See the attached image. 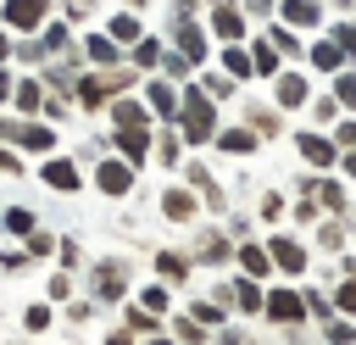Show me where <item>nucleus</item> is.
Listing matches in <instances>:
<instances>
[{
	"mask_svg": "<svg viewBox=\"0 0 356 345\" xmlns=\"http://www.w3.org/2000/svg\"><path fill=\"white\" fill-rule=\"evenodd\" d=\"M339 50H345V61H356V22H334V33H328Z\"/></svg>",
	"mask_w": 356,
	"mask_h": 345,
	"instance_id": "c03bdc74",
	"label": "nucleus"
},
{
	"mask_svg": "<svg viewBox=\"0 0 356 345\" xmlns=\"http://www.w3.org/2000/svg\"><path fill=\"white\" fill-rule=\"evenodd\" d=\"M134 172H139V167H128L122 156H106V161L95 167V189H100L106 200H122V195L134 189Z\"/></svg>",
	"mask_w": 356,
	"mask_h": 345,
	"instance_id": "20e7f679",
	"label": "nucleus"
},
{
	"mask_svg": "<svg viewBox=\"0 0 356 345\" xmlns=\"http://www.w3.org/2000/svg\"><path fill=\"white\" fill-rule=\"evenodd\" d=\"M267 45H273L278 56H306V45L295 39V28H289V22H267Z\"/></svg>",
	"mask_w": 356,
	"mask_h": 345,
	"instance_id": "c85d7f7f",
	"label": "nucleus"
},
{
	"mask_svg": "<svg viewBox=\"0 0 356 345\" xmlns=\"http://www.w3.org/2000/svg\"><path fill=\"white\" fill-rule=\"evenodd\" d=\"M6 28H22V33H33V28H44V17H50V0H6Z\"/></svg>",
	"mask_w": 356,
	"mask_h": 345,
	"instance_id": "f8f14e48",
	"label": "nucleus"
},
{
	"mask_svg": "<svg viewBox=\"0 0 356 345\" xmlns=\"http://www.w3.org/2000/svg\"><path fill=\"white\" fill-rule=\"evenodd\" d=\"M83 61H89V67H122V50H117L111 33H89V39H83Z\"/></svg>",
	"mask_w": 356,
	"mask_h": 345,
	"instance_id": "aec40b11",
	"label": "nucleus"
},
{
	"mask_svg": "<svg viewBox=\"0 0 356 345\" xmlns=\"http://www.w3.org/2000/svg\"><path fill=\"white\" fill-rule=\"evenodd\" d=\"M250 61H256V72H261V78H278V72H284V61H278V50L267 45V33L250 45Z\"/></svg>",
	"mask_w": 356,
	"mask_h": 345,
	"instance_id": "2f4dec72",
	"label": "nucleus"
},
{
	"mask_svg": "<svg viewBox=\"0 0 356 345\" xmlns=\"http://www.w3.org/2000/svg\"><path fill=\"white\" fill-rule=\"evenodd\" d=\"M200 89L211 100H234V78H222V72H200Z\"/></svg>",
	"mask_w": 356,
	"mask_h": 345,
	"instance_id": "ea45409f",
	"label": "nucleus"
},
{
	"mask_svg": "<svg viewBox=\"0 0 356 345\" xmlns=\"http://www.w3.org/2000/svg\"><path fill=\"white\" fill-rule=\"evenodd\" d=\"M273 323H284V328H295L300 317H306V295H295V289H267V306H261Z\"/></svg>",
	"mask_w": 356,
	"mask_h": 345,
	"instance_id": "9b49d317",
	"label": "nucleus"
},
{
	"mask_svg": "<svg viewBox=\"0 0 356 345\" xmlns=\"http://www.w3.org/2000/svg\"><path fill=\"white\" fill-rule=\"evenodd\" d=\"M312 100V83L300 78V72H278V111H295V106H306Z\"/></svg>",
	"mask_w": 356,
	"mask_h": 345,
	"instance_id": "4be33fe9",
	"label": "nucleus"
},
{
	"mask_svg": "<svg viewBox=\"0 0 356 345\" xmlns=\"http://www.w3.org/2000/svg\"><path fill=\"white\" fill-rule=\"evenodd\" d=\"M161 217H167V223H195V217H200V195H195L189 184L161 189Z\"/></svg>",
	"mask_w": 356,
	"mask_h": 345,
	"instance_id": "9d476101",
	"label": "nucleus"
},
{
	"mask_svg": "<svg viewBox=\"0 0 356 345\" xmlns=\"http://www.w3.org/2000/svg\"><path fill=\"white\" fill-rule=\"evenodd\" d=\"M111 150H117L128 167H145L156 145H150V128H117V134H111Z\"/></svg>",
	"mask_w": 356,
	"mask_h": 345,
	"instance_id": "1a4fd4ad",
	"label": "nucleus"
},
{
	"mask_svg": "<svg viewBox=\"0 0 356 345\" xmlns=\"http://www.w3.org/2000/svg\"><path fill=\"white\" fill-rule=\"evenodd\" d=\"M178 100H184V89H172V78H145V106H150V117L178 122Z\"/></svg>",
	"mask_w": 356,
	"mask_h": 345,
	"instance_id": "423d86ee",
	"label": "nucleus"
},
{
	"mask_svg": "<svg viewBox=\"0 0 356 345\" xmlns=\"http://www.w3.org/2000/svg\"><path fill=\"white\" fill-rule=\"evenodd\" d=\"M211 33H217L222 45H239V39H245V6H239V0H217V6H211Z\"/></svg>",
	"mask_w": 356,
	"mask_h": 345,
	"instance_id": "0eeeda50",
	"label": "nucleus"
},
{
	"mask_svg": "<svg viewBox=\"0 0 356 345\" xmlns=\"http://www.w3.org/2000/svg\"><path fill=\"white\" fill-rule=\"evenodd\" d=\"M122 328L145 339V334H161V317H156V312H145L139 300H128V306H122Z\"/></svg>",
	"mask_w": 356,
	"mask_h": 345,
	"instance_id": "393cba45",
	"label": "nucleus"
},
{
	"mask_svg": "<svg viewBox=\"0 0 356 345\" xmlns=\"http://www.w3.org/2000/svg\"><path fill=\"white\" fill-rule=\"evenodd\" d=\"M217 150H228V156H250L256 150V134L250 128H217V139H211Z\"/></svg>",
	"mask_w": 356,
	"mask_h": 345,
	"instance_id": "a878e982",
	"label": "nucleus"
},
{
	"mask_svg": "<svg viewBox=\"0 0 356 345\" xmlns=\"http://www.w3.org/2000/svg\"><path fill=\"white\" fill-rule=\"evenodd\" d=\"M172 50L189 61V67H200L211 50H206V28H195V17H184V22H172Z\"/></svg>",
	"mask_w": 356,
	"mask_h": 345,
	"instance_id": "6e6552de",
	"label": "nucleus"
},
{
	"mask_svg": "<svg viewBox=\"0 0 356 345\" xmlns=\"http://www.w3.org/2000/svg\"><path fill=\"white\" fill-rule=\"evenodd\" d=\"M56 245H61V239H56L50 228H33V234L22 239V250H28V262H44V256H56Z\"/></svg>",
	"mask_w": 356,
	"mask_h": 345,
	"instance_id": "f704fd0d",
	"label": "nucleus"
},
{
	"mask_svg": "<svg viewBox=\"0 0 356 345\" xmlns=\"http://www.w3.org/2000/svg\"><path fill=\"white\" fill-rule=\"evenodd\" d=\"M39 184L56 189V195H78L83 189V172L72 156H39Z\"/></svg>",
	"mask_w": 356,
	"mask_h": 345,
	"instance_id": "7ed1b4c3",
	"label": "nucleus"
},
{
	"mask_svg": "<svg viewBox=\"0 0 356 345\" xmlns=\"http://www.w3.org/2000/svg\"><path fill=\"white\" fill-rule=\"evenodd\" d=\"M11 56H17V45H11V39H6V33H0V67H6V61H11Z\"/></svg>",
	"mask_w": 356,
	"mask_h": 345,
	"instance_id": "052dcab7",
	"label": "nucleus"
},
{
	"mask_svg": "<svg viewBox=\"0 0 356 345\" xmlns=\"http://www.w3.org/2000/svg\"><path fill=\"white\" fill-rule=\"evenodd\" d=\"M189 317H195V323H206V328H222V306H217V300H195V306H189Z\"/></svg>",
	"mask_w": 356,
	"mask_h": 345,
	"instance_id": "37998d69",
	"label": "nucleus"
},
{
	"mask_svg": "<svg viewBox=\"0 0 356 345\" xmlns=\"http://www.w3.org/2000/svg\"><path fill=\"white\" fill-rule=\"evenodd\" d=\"M145 345H178L172 334H145Z\"/></svg>",
	"mask_w": 356,
	"mask_h": 345,
	"instance_id": "e2e57ef3",
	"label": "nucleus"
},
{
	"mask_svg": "<svg viewBox=\"0 0 356 345\" xmlns=\"http://www.w3.org/2000/svg\"><path fill=\"white\" fill-rule=\"evenodd\" d=\"M245 128H250L256 139H278V134H284V117H278V106H256V100H250V106H245Z\"/></svg>",
	"mask_w": 356,
	"mask_h": 345,
	"instance_id": "a211bd4d",
	"label": "nucleus"
},
{
	"mask_svg": "<svg viewBox=\"0 0 356 345\" xmlns=\"http://www.w3.org/2000/svg\"><path fill=\"white\" fill-rule=\"evenodd\" d=\"M239 6H245L250 17H273V11H278V0H239Z\"/></svg>",
	"mask_w": 356,
	"mask_h": 345,
	"instance_id": "5fc2aeb1",
	"label": "nucleus"
},
{
	"mask_svg": "<svg viewBox=\"0 0 356 345\" xmlns=\"http://www.w3.org/2000/svg\"><path fill=\"white\" fill-rule=\"evenodd\" d=\"M156 161H161V167H178V161H184V134H178V128L156 139Z\"/></svg>",
	"mask_w": 356,
	"mask_h": 345,
	"instance_id": "c9c22d12",
	"label": "nucleus"
},
{
	"mask_svg": "<svg viewBox=\"0 0 356 345\" xmlns=\"http://www.w3.org/2000/svg\"><path fill=\"white\" fill-rule=\"evenodd\" d=\"M323 6H356V0H323Z\"/></svg>",
	"mask_w": 356,
	"mask_h": 345,
	"instance_id": "69168bd1",
	"label": "nucleus"
},
{
	"mask_svg": "<svg viewBox=\"0 0 356 345\" xmlns=\"http://www.w3.org/2000/svg\"><path fill=\"white\" fill-rule=\"evenodd\" d=\"M306 61H312L317 72H345V50H339L334 39H312V45H306Z\"/></svg>",
	"mask_w": 356,
	"mask_h": 345,
	"instance_id": "412c9836",
	"label": "nucleus"
},
{
	"mask_svg": "<svg viewBox=\"0 0 356 345\" xmlns=\"http://www.w3.org/2000/svg\"><path fill=\"white\" fill-rule=\"evenodd\" d=\"M206 6H217V0H206Z\"/></svg>",
	"mask_w": 356,
	"mask_h": 345,
	"instance_id": "774afa93",
	"label": "nucleus"
},
{
	"mask_svg": "<svg viewBox=\"0 0 356 345\" xmlns=\"http://www.w3.org/2000/svg\"><path fill=\"white\" fill-rule=\"evenodd\" d=\"M17 150H22V156H56V122H44V117H22V128H17Z\"/></svg>",
	"mask_w": 356,
	"mask_h": 345,
	"instance_id": "39448f33",
	"label": "nucleus"
},
{
	"mask_svg": "<svg viewBox=\"0 0 356 345\" xmlns=\"http://www.w3.org/2000/svg\"><path fill=\"white\" fill-rule=\"evenodd\" d=\"M172 128L184 134V145H211V139H217V100H211L200 83H189L184 100H178V122H172Z\"/></svg>",
	"mask_w": 356,
	"mask_h": 345,
	"instance_id": "f257e3e1",
	"label": "nucleus"
},
{
	"mask_svg": "<svg viewBox=\"0 0 356 345\" xmlns=\"http://www.w3.org/2000/svg\"><path fill=\"white\" fill-rule=\"evenodd\" d=\"M33 228H39L33 206H6V211H0V234H11V239H28Z\"/></svg>",
	"mask_w": 356,
	"mask_h": 345,
	"instance_id": "b1692460",
	"label": "nucleus"
},
{
	"mask_svg": "<svg viewBox=\"0 0 356 345\" xmlns=\"http://www.w3.org/2000/svg\"><path fill=\"white\" fill-rule=\"evenodd\" d=\"M278 22L289 28H323V0H278Z\"/></svg>",
	"mask_w": 356,
	"mask_h": 345,
	"instance_id": "2eb2a0df",
	"label": "nucleus"
},
{
	"mask_svg": "<svg viewBox=\"0 0 356 345\" xmlns=\"http://www.w3.org/2000/svg\"><path fill=\"white\" fill-rule=\"evenodd\" d=\"M267 256L278 273H306V250L289 239V234H267Z\"/></svg>",
	"mask_w": 356,
	"mask_h": 345,
	"instance_id": "4468645a",
	"label": "nucleus"
},
{
	"mask_svg": "<svg viewBox=\"0 0 356 345\" xmlns=\"http://www.w3.org/2000/svg\"><path fill=\"white\" fill-rule=\"evenodd\" d=\"M189 267H195L189 250H156V273H161V284H184Z\"/></svg>",
	"mask_w": 356,
	"mask_h": 345,
	"instance_id": "5701e85b",
	"label": "nucleus"
},
{
	"mask_svg": "<svg viewBox=\"0 0 356 345\" xmlns=\"http://www.w3.org/2000/svg\"><path fill=\"white\" fill-rule=\"evenodd\" d=\"M239 267H245V278H267L273 273V256H267V245H239Z\"/></svg>",
	"mask_w": 356,
	"mask_h": 345,
	"instance_id": "bb28decb",
	"label": "nucleus"
},
{
	"mask_svg": "<svg viewBox=\"0 0 356 345\" xmlns=\"http://www.w3.org/2000/svg\"><path fill=\"white\" fill-rule=\"evenodd\" d=\"M278 211H284V195H273V189H267V195H261V217H267V223H273V217H278Z\"/></svg>",
	"mask_w": 356,
	"mask_h": 345,
	"instance_id": "603ef678",
	"label": "nucleus"
},
{
	"mask_svg": "<svg viewBox=\"0 0 356 345\" xmlns=\"http://www.w3.org/2000/svg\"><path fill=\"white\" fill-rule=\"evenodd\" d=\"M161 72H167V78H189V61H184L178 50H167V56H161Z\"/></svg>",
	"mask_w": 356,
	"mask_h": 345,
	"instance_id": "3c124183",
	"label": "nucleus"
},
{
	"mask_svg": "<svg viewBox=\"0 0 356 345\" xmlns=\"http://www.w3.org/2000/svg\"><path fill=\"white\" fill-rule=\"evenodd\" d=\"M234 306H239L245 317H256V312L267 306V295L256 289V278H234Z\"/></svg>",
	"mask_w": 356,
	"mask_h": 345,
	"instance_id": "c756f323",
	"label": "nucleus"
},
{
	"mask_svg": "<svg viewBox=\"0 0 356 345\" xmlns=\"http://www.w3.org/2000/svg\"><path fill=\"white\" fill-rule=\"evenodd\" d=\"M89 289H95L100 306H106V300H128V262H122V256H100V262L89 267Z\"/></svg>",
	"mask_w": 356,
	"mask_h": 345,
	"instance_id": "f03ea898",
	"label": "nucleus"
},
{
	"mask_svg": "<svg viewBox=\"0 0 356 345\" xmlns=\"http://www.w3.org/2000/svg\"><path fill=\"white\" fill-rule=\"evenodd\" d=\"M339 312L356 317V262H345V284H339Z\"/></svg>",
	"mask_w": 356,
	"mask_h": 345,
	"instance_id": "79ce46f5",
	"label": "nucleus"
},
{
	"mask_svg": "<svg viewBox=\"0 0 356 345\" xmlns=\"http://www.w3.org/2000/svg\"><path fill=\"white\" fill-rule=\"evenodd\" d=\"M222 67H228V78H234V83L256 72V61H250V50H245V45H228V50H222Z\"/></svg>",
	"mask_w": 356,
	"mask_h": 345,
	"instance_id": "72a5a7b5",
	"label": "nucleus"
},
{
	"mask_svg": "<svg viewBox=\"0 0 356 345\" xmlns=\"http://www.w3.org/2000/svg\"><path fill=\"white\" fill-rule=\"evenodd\" d=\"M317 200H323V206H345V189H339V178H317Z\"/></svg>",
	"mask_w": 356,
	"mask_h": 345,
	"instance_id": "de8ad7c7",
	"label": "nucleus"
},
{
	"mask_svg": "<svg viewBox=\"0 0 356 345\" xmlns=\"http://www.w3.org/2000/svg\"><path fill=\"white\" fill-rule=\"evenodd\" d=\"M189 256H195V262H206V267H222V262L234 256V245H228V239H222L217 228H200V234H195V250H189Z\"/></svg>",
	"mask_w": 356,
	"mask_h": 345,
	"instance_id": "dca6fc26",
	"label": "nucleus"
},
{
	"mask_svg": "<svg viewBox=\"0 0 356 345\" xmlns=\"http://www.w3.org/2000/svg\"><path fill=\"white\" fill-rule=\"evenodd\" d=\"M106 345H134V334H128V328H111V334H106Z\"/></svg>",
	"mask_w": 356,
	"mask_h": 345,
	"instance_id": "13d9d810",
	"label": "nucleus"
},
{
	"mask_svg": "<svg viewBox=\"0 0 356 345\" xmlns=\"http://www.w3.org/2000/svg\"><path fill=\"white\" fill-rule=\"evenodd\" d=\"M312 117L317 122H334V100H312Z\"/></svg>",
	"mask_w": 356,
	"mask_h": 345,
	"instance_id": "4d7b16f0",
	"label": "nucleus"
},
{
	"mask_svg": "<svg viewBox=\"0 0 356 345\" xmlns=\"http://www.w3.org/2000/svg\"><path fill=\"white\" fill-rule=\"evenodd\" d=\"M28 172V161H22V150H11V145H0V178H22Z\"/></svg>",
	"mask_w": 356,
	"mask_h": 345,
	"instance_id": "a18cd8bd",
	"label": "nucleus"
},
{
	"mask_svg": "<svg viewBox=\"0 0 356 345\" xmlns=\"http://www.w3.org/2000/svg\"><path fill=\"white\" fill-rule=\"evenodd\" d=\"M328 339H334V345H350L356 328H350V323H328Z\"/></svg>",
	"mask_w": 356,
	"mask_h": 345,
	"instance_id": "864d4df0",
	"label": "nucleus"
},
{
	"mask_svg": "<svg viewBox=\"0 0 356 345\" xmlns=\"http://www.w3.org/2000/svg\"><path fill=\"white\" fill-rule=\"evenodd\" d=\"M161 56H167V45H161V39H150V33L134 45V67H139V72H156V67H161Z\"/></svg>",
	"mask_w": 356,
	"mask_h": 345,
	"instance_id": "7c9ffc66",
	"label": "nucleus"
},
{
	"mask_svg": "<svg viewBox=\"0 0 356 345\" xmlns=\"http://www.w3.org/2000/svg\"><path fill=\"white\" fill-rule=\"evenodd\" d=\"M295 145H300V156H306L312 167H334V161H339V145H334V139H323V134H312V128H306V134H295Z\"/></svg>",
	"mask_w": 356,
	"mask_h": 345,
	"instance_id": "6ab92c4d",
	"label": "nucleus"
},
{
	"mask_svg": "<svg viewBox=\"0 0 356 345\" xmlns=\"http://www.w3.org/2000/svg\"><path fill=\"white\" fill-rule=\"evenodd\" d=\"M339 167H345V172L356 178V150H345V156H339Z\"/></svg>",
	"mask_w": 356,
	"mask_h": 345,
	"instance_id": "680f3d73",
	"label": "nucleus"
},
{
	"mask_svg": "<svg viewBox=\"0 0 356 345\" xmlns=\"http://www.w3.org/2000/svg\"><path fill=\"white\" fill-rule=\"evenodd\" d=\"M56 323V300H28L22 306V334H44Z\"/></svg>",
	"mask_w": 356,
	"mask_h": 345,
	"instance_id": "cd10ccee",
	"label": "nucleus"
},
{
	"mask_svg": "<svg viewBox=\"0 0 356 345\" xmlns=\"http://www.w3.org/2000/svg\"><path fill=\"white\" fill-rule=\"evenodd\" d=\"M95 312H100V300H95V295H89V300H67V323H89Z\"/></svg>",
	"mask_w": 356,
	"mask_h": 345,
	"instance_id": "8fccbe9b",
	"label": "nucleus"
},
{
	"mask_svg": "<svg viewBox=\"0 0 356 345\" xmlns=\"http://www.w3.org/2000/svg\"><path fill=\"white\" fill-rule=\"evenodd\" d=\"M11 95H17V78L0 67V106H11Z\"/></svg>",
	"mask_w": 356,
	"mask_h": 345,
	"instance_id": "6e6d98bb",
	"label": "nucleus"
},
{
	"mask_svg": "<svg viewBox=\"0 0 356 345\" xmlns=\"http://www.w3.org/2000/svg\"><path fill=\"white\" fill-rule=\"evenodd\" d=\"M72 289H78V284H72V273L61 267V273H50V284H44V300H56V306H67V300H72Z\"/></svg>",
	"mask_w": 356,
	"mask_h": 345,
	"instance_id": "4c0bfd02",
	"label": "nucleus"
},
{
	"mask_svg": "<svg viewBox=\"0 0 356 345\" xmlns=\"http://www.w3.org/2000/svg\"><path fill=\"white\" fill-rule=\"evenodd\" d=\"M134 300H139V306H145V312H156V317H161V312H167V306H172V295H167V284H145V289H139V295H134Z\"/></svg>",
	"mask_w": 356,
	"mask_h": 345,
	"instance_id": "58836bf2",
	"label": "nucleus"
},
{
	"mask_svg": "<svg viewBox=\"0 0 356 345\" xmlns=\"http://www.w3.org/2000/svg\"><path fill=\"white\" fill-rule=\"evenodd\" d=\"M56 256H61V267H67V273H78V267H83V250H78V239H61V245H56Z\"/></svg>",
	"mask_w": 356,
	"mask_h": 345,
	"instance_id": "09e8293b",
	"label": "nucleus"
},
{
	"mask_svg": "<svg viewBox=\"0 0 356 345\" xmlns=\"http://www.w3.org/2000/svg\"><path fill=\"white\" fill-rule=\"evenodd\" d=\"M217 345H250V339H245V334H239V328H228V334H222V339H217Z\"/></svg>",
	"mask_w": 356,
	"mask_h": 345,
	"instance_id": "bf43d9fd",
	"label": "nucleus"
},
{
	"mask_svg": "<svg viewBox=\"0 0 356 345\" xmlns=\"http://www.w3.org/2000/svg\"><path fill=\"white\" fill-rule=\"evenodd\" d=\"M106 33H111L117 45H139V39H145V33H139V17H134V11H122V17H111V22H106Z\"/></svg>",
	"mask_w": 356,
	"mask_h": 345,
	"instance_id": "473e14b6",
	"label": "nucleus"
},
{
	"mask_svg": "<svg viewBox=\"0 0 356 345\" xmlns=\"http://www.w3.org/2000/svg\"><path fill=\"white\" fill-rule=\"evenodd\" d=\"M106 111H111V122H117V128H150V106H145V100H134V95H117Z\"/></svg>",
	"mask_w": 356,
	"mask_h": 345,
	"instance_id": "f3484780",
	"label": "nucleus"
},
{
	"mask_svg": "<svg viewBox=\"0 0 356 345\" xmlns=\"http://www.w3.org/2000/svg\"><path fill=\"white\" fill-rule=\"evenodd\" d=\"M44 95H50L44 78L22 72V78H17V95H11V111H17V117H39V111H44Z\"/></svg>",
	"mask_w": 356,
	"mask_h": 345,
	"instance_id": "ddd939ff",
	"label": "nucleus"
},
{
	"mask_svg": "<svg viewBox=\"0 0 356 345\" xmlns=\"http://www.w3.org/2000/svg\"><path fill=\"white\" fill-rule=\"evenodd\" d=\"M11 345H22V339H11Z\"/></svg>",
	"mask_w": 356,
	"mask_h": 345,
	"instance_id": "338daca9",
	"label": "nucleus"
},
{
	"mask_svg": "<svg viewBox=\"0 0 356 345\" xmlns=\"http://www.w3.org/2000/svg\"><path fill=\"white\" fill-rule=\"evenodd\" d=\"M33 262H28V250H17V245H6L0 250V273H28Z\"/></svg>",
	"mask_w": 356,
	"mask_h": 345,
	"instance_id": "49530a36",
	"label": "nucleus"
},
{
	"mask_svg": "<svg viewBox=\"0 0 356 345\" xmlns=\"http://www.w3.org/2000/svg\"><path fill=\"white\" fill-rule=\"evenodd\" d=\"M172 339H178V345H206V323H195V317L184 312V317H172Z\"/></svg>",
	"mask_w": 356,
	"mask_h": 345,
	"instance_id": "e433bc0d",
	"label": "nucleus"
},
{
	"mask_svg": "<svg viewBox=\"0 0 356 345\" xmlns=\"http://www.w3.org/2000/svg\"><path fill=\"white\" fill-rule=\"evenodd\" d=\"M334 100L345 111H356V72H334Z\"/></svg>",
	"mask_w": 356,
	"mask_h": 345,
	"instance_id": "a19ab883",
	"label": "nucleus"
},
{
	"mask_svg": "<svg viewBox=\"0 0 356 345\" xmlns=\"http://www.w3.org/2000/svg\"><path fill=\"white\" fill-rule=\"evenodd\" d=\"M128 6H134V11H145V6H150V0H128Z\"/></svg>",
	"mask_w": 356,
	"mask_h": 345,
	"instance_id": "0e129e2a",
	"label": "nucleus"
}]
</instances>
